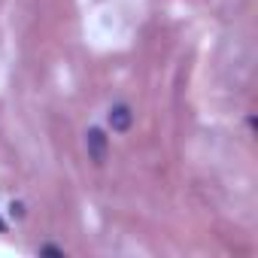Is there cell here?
<instances>
[{"instance_id":"1","label":"cell","mask_w":258,"mask_h":258,"mask_svg":"<svg viewBox=\"0 0 258 258\" xmlns=\"http://www.w3.org/2000/svg\"><path fill=\"white\" fill-rule=\"evenodd\" d=\"M106 146H109V140L103 137V131H97V127H91V131L85 134V149H88V155H91L94 164L106 161Z\"/></svg>"},{"instance_id":"3","label":"cell","mask_w":258,"mask_h":258,"mask_svg":"<svg viewBox=\"0 0 258 258\" xmlns=\"http://www.w3.org/2000/svg\"><path fill=\"white\" fill-rule=\"evenodd\" d=\"M4 231H7V222H4V219H0V234H4Z\"/></svg>"},{"instance_id":"2","label":"cell","mask_w":258,"mask_h":258,"mask_svg":"<svg viewBox=\"0 0 258 258\" xmlns=\"http://www.w3.org/2000/svg\"><path fill=\"white\" fill-rule=\"evenodd\" d=\"M109 127L115 134H124L127 127H131V121H134V112H131V106H124V103H118V106H112L109 109Z\"/></svg>"}]
</instances>
